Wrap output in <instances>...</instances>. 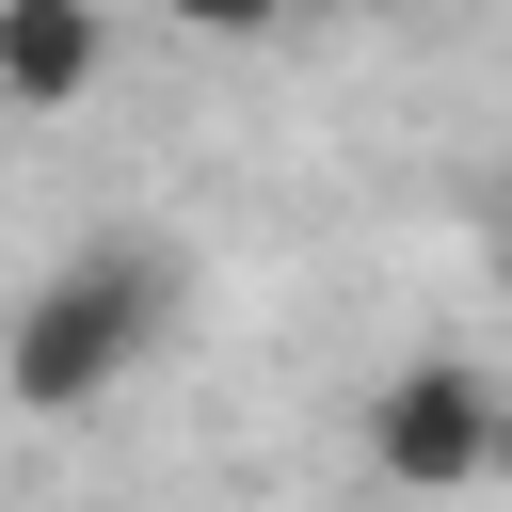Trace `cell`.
Masks as SVG:
<instances>
[{"label":"cell","instance_id":"cell-1","mask_svg":"<svg viewBox=\"0 0 512 512\" xmlns=\"http://www.w3.org/2000/svg\"><path fill=\"white\" fill-rule=\"evenodd\" d=\"M160 320H176V256H160L144 224H96V240H64V256L16 288V320H0V400H16V416H96V400L160 352Z\"/></svg>","mask_w":512,"mask_h":512},{"label":"cell","instance_id":"cell-2","mask_svg":"<svg viewBox=\"0 0 512 512\" xmlns=\"http://www.w3.org/2000/svg\"><path fill=\"white\" fill-rule=\"evenodd\" d=\"M496 416H512V384H480L464 352H416V368L368 384V464L400 496H480L496 480Z\"/></svg>","mask_w":512,"mask_h":512},{"label":"cell","instance_id":"cell-3","mask_svg":"<svg viewBox=\"0 0 512 512\" xmlns=\"http://www.w3.org/2000/svg\"><path fill=\"white\" fill-rule=\"evenodd\" d=\"M112 64V0H0V112H80Z\"/></svg>","mask_w":512,"mask_h":512},{"label":"cell","instance_id":"cell-4","mask_svg":"<svg viewBox=\"0 0 512 512\" xmlns=\"http://www.w3.org/2000/svg\"><path fill=\"white\" fill-rule=\"evenodd\" d=\"M160 16H176V32H208V48H240V32H272L288 0H160Z\"/></svg>","mask_w":512,"mask_h":512},{"label":"cell","instance_id":"cell-5","mask_svg":"<svg viewBox=\"0 0 512 512\" xmlns=\"http://www.w3.org/2000/svg\"><path fill=\"white\" fill-rule=\"evenodd\" d=\"M496 480H512V416H496Z\"/></svg>","mask_w":512,"mask_h":512},{"label":"cell","instance_id":"cell-6","mask_svg":"<svg viewBox=\"0 0 512 512\" xmlns=\"http://www.w3.org/2000/svg\"><path fill=\"white\" fill-rule=\"evenodd\" d=\"M384 16H448V0H384Z\"/></svg>","mask_w":512,"mask_h":512}]
</instances>
